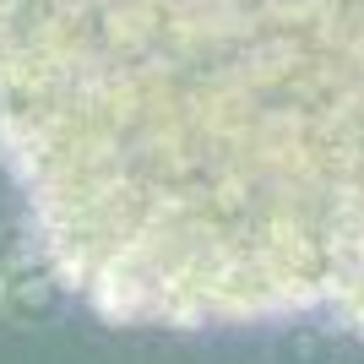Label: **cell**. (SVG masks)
Masks as SVG:
<instances>
[{"label": "cell", "mask_w": 364, "mask_h": 364, "mask_svg": "<svg viewBox=\"0 0 364 364\" xmlns=\"http://www.w3.org/2000/svg\"><path fill=\"white\" fill-rule=\"evenodd\" d=\"M0 168L114 326L364 337V0H0Z\"/></svg>", "instance_id": "6da1fadb"}, {"label": "cell", "mask_w": 364, "mask_h": 364, "mask_svg": "<svg viewBox=\"0 0 364 364\" xmlns=\"http://www.w3.org/2000/svg\"><path fill=\"white\" fill-rule=\"evenodd\" d=\"M60 294L55 272L44 267L38 250H11L0 256V316L6 321H33L44 316V304Z\"/></svg>", "instance_id": "7a4b0ae2"}]
</instances>
